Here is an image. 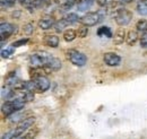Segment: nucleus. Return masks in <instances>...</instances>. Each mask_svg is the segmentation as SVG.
Here are the masks:
<instances>
[{
    "mask_svg": "<svg viewBox=\"0 0 147 139\" xmlns=\"http://www.w3.org/2000/svg\"><path fill=\"white\" fill-rule=\"evenodd\" d=\"M18 80L19 79L17 78L16 74H15V72H10V74L7 75V77H6V79H5V83H6L7 86H15Z\"/></svg>",
    "mask_w": 147,
    "mask_h": 139,
    "instance_id": "18",
    "label": "nucleus"
},
{
    "mask_svg": "<svg viewBox=\"0 0 147 139\" xmlns=\"http://www.w3.org/2000/svg\"><path fill=\"white\" fill-rule=\"evenodd\" d=\"M43 43L47 45V47H50V48H57L59 45V37L55 34H49L45 35L44 38H43Z\"/></svg>",
    "mask_w": 147,
    "mask_h": 139,
    "instance_id": "13",
    "label": "nucleus"
},
{
    "mask_svg": "<svg viewBox=\"0 0 147 139\" xmlns=\"http://www.w3.org/2000/svg\"><path fill=\"white\" fill-rule=\"evenodd\" d=\"M14 139H25V138H24V136H18V137H15Z\"/></svg>",
    "mask_w": 147,
    "mask_h": 139,
    "instance_id": "35",
    "label": "nucleus"
},
{
    "mask_svg": "<svg viewBox=\"0 0 147 139\" xmlns=\"http://www.w3.org/2000/svg\"><path fill=\"white\" fill-rule=\"evenodd\" d=\"M102 20H103V16L101 15L100 11H91V13L85 14L83 17H80L79 23L82 25H85V26L90 27V26H94V25L98 24Z\"/></svg>",
    "mask_w": 147,
    "mask_h": 139,
    "instance_id": "4",
    "label": "nucleus"
},
{
    "mask_svg": "<svg viewBox=\"0 0 147 139\" xmlns=\"http://www.w3.org/2000/svg\"><path fill=\"white\" fill-rule=\"evenodd\" d=\"M35 122V118L32 115V117H28L26 119H24L23 121H20L19 123H17V127L15 128V132H16V137L18 136H23L24 132H26L28 129H31L33 127Z\"/></svg>",
    "mask_w": 147,
    "mask_h": 139,
    "instance_id": "6",
    "label": "nucleus"
},
{
    "mask_svg": "<svg viewBox=\"0 0 147 139\" xmlns=\"http://www.w3.org/2000/svg\"><path fill=\"white\" fill-rule=\"evenodd\" d=\"M137 13L139 14V15H142V16H146L147 15V5L146 3H144L142 0L137 3Z\"/></svg>",
    "mask_w": 147,
    "mask_h": 139,
    "instance_id": "22",
    "label": "nucleus"
},
{
    "mask_svg": "<svg viewBox=\"0 0 147 139\" xmlns=\"http://www.w3.org/2000/svg\"><path fill=\"white\" fill-rule=\"evenodd\" d=\"M1 8L5 9V8H8V7H11L16 3V0H1Z\"/></svg>",
    "mask_w": 147,
    "mask_h": 139,
    "instance_id": "28",
    "label": "nucleus"
},
{
    "mask_svg": "<svg viewBox=\"0 0 147 139\" xmlns=\"http://www.w3.org/2000/svg\"><path fill=\"white\" fill-rule=\"evenodd\" d=\"M68 25H70L68 22H67V19L66 18H61L60 20H58V22H55V32H58V33H60V32H65L66 30V27L68 26Z\"/></svg>",
    "mask_w": 147,
    "mask_h": 139,
    "instance_id": "16",
    "label": "nucleus"
},
{
    "mask_svg": "<svg viewBox=\"0 0 147 139\" xmlns=\"http://www.w3.org/2000/svg\"><path fill=\"white\" fill-rule=\"evenodd\" d=\"M65 18L67 19V22H68L70 25H73V24H75V23L79 22V19H80V17H78V15H77V14H75V13H70V14L66 15Z\"/></svg>",
    "mask_w": 147,
    "mask_h": 139,
    "instance_id": "23",
    "label": "nucleus"
},
{
    "mask_svg": "<svg viewBox=\"0 0 147 139\" xmlns=\"http://www.w3.org/2000/svg\"><path fill=\"white\" fill-rule=\"evenodd\" d=\"M113 17L115 19V23H117L119 26L125 27V26H127L129 23L131 22V19H132V13H131L129 9L122 7V8H120V9L115 13V15H114Z\"/></svg>",
    "mask_w": 147,
    "mask_h": 139,
    "instance_id": "3",
    "label": "nucleus"
},
{
    "mask_svg": "<svg viewBox=\"0 0 147 139\" xmlns=\"http://www.w3.org/2000/svg\"><path fill=\"white\" fill-rule=\"evenodd\" d=\"M35 95H34V92H25V95L23 97V102L25 103H28V102H32L34 100Z\"/></svg>",
    "mask_w": 147,
    "mask_h": 139,
    "instance_id": "27",
    "label": "nucleus"
},
{
    "mask_svg": "<svg viewBox=\"0 0 147 139\" xmlns=\"http://www.w3.org/2000/svg\"><path fill=\"white\" fill-rule=\"evenodd\" d=\"M55 24V19L53 16H45V17H42L41 19H38L37 22V26L41 28V30H49L51 27H53Z\"/></svg>",
    "mask_w": 147,
    "mask_h": 139,
    "instance_id": "10",
    "label": "nucleus"
},
{
    "mask_svg": "<svg viewBox=\"0 0 147 139\" xmlns=\"http://www.w3.org/2000/svg\"><path fill=\"white\" fill-rule=\"evenodd\" d=\"M62 37H63V40L66 42H71V41H74L77 37V31H75L73 28H68V30H66L63 32Z\"/></svg>",
    "mask_w": 147,
    "mask_h": 139,
    "instance_id": "17",
    "label": "nucleus"
},
{
    "mask_svg": "<svg viewBox=\"0 0 147 139\" xmlns=\"http://www.w3.org/2000/svg\"><path fill=\"white\" fill-rule=\"evenodd\" d=\"M15 137H16V132H15V129H13V130H9L8 132L3 134L1 139H14Z\"/></svg>",
    "mask_w": 147,
    "mask_h": 139,
    "instance_id": "31",
    "label": "nucleus"
},
{
    "mask_svg": "<svg viewBox=\"0 0 147 139\" xmlns=\"http://www.w3.org/2000/svg\"><path fill=\"white\" fill-rule=\"evenodd\" d=\"M27 42H28V38H20V40H18V41H15V42H13L11 47H14V48L23 47V45H25Z\"/></svg>",
    "mask_w": 147,
    "mask_h": 139,
    "instance_id": "30",
    "label": "nucleus"
},
{
    "mask_svg": "<svg viewBox=\"0 0 147 139\" xmlns=\"http://www.w3.org/2000/svg\"><path fill=\"white\" fill-rule=\"evenodd\" d=\"M23 32L26 35L33 34V32H34V25H33V23H27V24H25V25L23 26Z\"/></svg>",
    "mask_w": 147,
    "mask_h": 139,
    "instance_id": "26",
    "label": "nucleus"
},
{
    "mask_svg": "<svg viewBox=\"0 0 147 139\" xmlns=\"http://www.w3.org/2000/svg\"><path fill=\"white\" fill-rule=\"evenodd\" d=\"M25 102L20 101V100H7L2 106H1V111H2V114L7 118H9L11 114H14L15 112L17 111H22L24 110V106H25Z\"/></svg>",
    "mask_w": 147,
    "mask_h": 139,
    "instance_id": "1",
    "label": "nucleus"
},
{
    "mask_svg": "<svg viewBox=\"0 0 147 139\" xmlns=\"http://www.w3.org/2000/svg\"><path fill=\"white\" fill-rule=\"evenodd\" d=\"M66 58L77 67H84L87 63V57L84 53L79 52L75 49H69L66 51Z\"/></svg>",
    "mask_w": 147,
    "mask_h": 139,
    "instance_id": "2",
    "label": "nucleus"
},
{
    "mask_svg": "<svg viewBox=\"0 0 147 139\" xmlns=\"http://www.w3.org/2000/svg\"><path fill=\"white\" fill-rule=\"evenodd\" d=\"M103 61L109 67H117L121 62V57L114 52H107L103 55Z\"/></svg>",
    "mask_w": 147,
    "mask_h": 139,
    "instance_id": "8",
    "label": "nucleus"
},
{
    "mask_svg": "<svg viewBox=\"0 0 147 139\" xmlns=\"http://www.w3.org/2000/svg\"><path fill=\"white\" fill-rule=\"evenodd\" d=\"M40 1H41V2H42V3H43V2H48V1H49V0H40Z\"/></svg>",
    "mask_w": 147,
    "mask_h": 139,
    "instance_id": "36",
    "label": "nucleus"
},
{
    "mask_svg": "<svg viewBox=\"0 0 147 139\" xmlns=\"http://www.w3.org/2000/svg\"><path fill=\"white\" fill-rule=\"evenodd\" d=\"M28 117H32L31 115V112L30 111H17V112H15L14 114H11L8 119H9V121L11 122V123H19L20 121H23L24 119H26V118H28Z\"/></svg>",
    "mask_w": 147,
    "mask_h": 139,
    "instance_id": "11",
    "label": "nucleus"
},
{
    "mask_svg": "<svg viewBox=\"0 0 147 139\" xmlns=\"http://www.w3.org/2000/svg\"><path fill=\"white\" fill-rule=\"evenodd\" d=\"M15 52V48L14 47H9V48H6V49H2L1 50V57L2 58H9L11 54H14Z\"/></svg>",
    "mask_w": 147,
    "mask_h": 139,
    "instance_id": "25",
    "label": "nucleus"
},
{
    "mask_svg": "<svg viewBox=\"0 0 147 139\" xmlns=\"http://www.w3.org/2000/svg\"><path fill=\"white\" fill-rule=\"evenodd\" d=\"M18 1L20 2V3H22V5H23V6H24V3H25L26 1H28V0H18Z\"/></svg>",
    "mask_w": 147,
    "mask_h": 139,
    "instance_id": "34",
    "label": "nucleus"
},
{
    "mask_svg": "<svg viewBox=\"0 0 147 139\" xmlns=\"http://www.w3.org/2000/svg\"><path fill=\"white\" fill-rule=\"evenodd\" d=\"M136 31L139 33H144L145 31H147V20L142 18L136 23Z\"/></svg>",
    "mask_w": 147,
    "mask_h": 139,
    "instance_id": "20",
    "label": "nucleus"
},
{
    "mask_svg": "<svg viewBox=\"0 0 147 139\" xmlns=\"http://www.w3.org/2000/svg\"><path fill=\"white\" fill-rule=\"evenodd\" d=\"M97 35L98 36H107V37H113L112 32H111L110 27L108 26H101L97 30Z\"/></svg>",
    "mask_w": 147,
    "mask_h": 139,
    "instance_id": "21",
    "label": "nucleus"
},
{
    "mask_svg": "<svg viewBox=\"0 0 147 139\" xmlns=\"http://www.w3.org/2000/svg\"><path fill=\"white\" fill-rule=\"evenodd\" d=\"M16 32V26L10 24V23H1L0 25V34H1V40L8 38L10 35H13Z\"/></svg>",
    "mask_w": 147,
    "mask_h": 139,
    "instance_id": "9",
    "label": "nucleus"
},
{
    "mask_svg": "<svg viewBox=\"0 0 147 139\" xmlns=\"http://www.w3.org/2000/svg\"><path fill=\"white\" fill-rule=\"evenodd\" d=\"M50 54L48 52H36L30 57V63L33 68H42L47 65Z\"/></svg>",
    "mask_w": 147,
    "mask_h": 139,
    "instance_id": "5",
    "label": "nucleus"
},
{
    "mask_svg": "<svg viewBox=\"0 0 147 139\" xmlns=\"http://www.w3.org/2000/svg\"><path fill=\"white\" fill-rule=\"evenodd\" d=\"M138 38H139V35H138L137 31H129L127 33V37H126V43L130 47H132L137 43Z\"/></svg>",
    "mask_w": 147,
    "mask_h": 139,
    "instance_id": "14",
    "label": "nucleus"
},
{
    "mask_svg": "<svg viewBox=\"0 0 147 139\" xmlns=\"http://www.w3.org/2000/svg\"><path fill=\"white\" fill-rule=\"evenodd\" d=\"M11 16H13V17H15V18H18L19 16H20V11H16V13L14 11V13L11 14Z\"/></svg>",
    "mask_w": 147,
    "mask_h": 139,
    "instance_id": "33",
    "label": "nucleus"
},
{
    "mask_svg": "<svg viewBox=\"0 0 147 139\" xmlns=\"http://www.w3.org/2000/svg\"><path fill=\"white\" fill-rule=\"evenodd\" d=\"M139 43L142 48H147V31L142 33V36L139 37Z\"/></svg>",
    "mask_w": 147,
    "mask_h": 139,
    "instance_id": "29",
    "label": "nucleus"
},
{
    "mask_svg": "<svg viewBox=\"0 0 147 139\" xmlns=\"http://www.w3.org/2000/svg\"><path fill=\"white\" fill-rule=\"evenodd\" d=\"M93 3H94V0H79L77 3V9L78 11H85L92 7Z\"/></svg>",
    "mask_w": 147,
    "mask_h": 139,
    "instance_id": "15",
    "label": "nucleus"
},
{
    "mask_svg": "<svg viewBox=\"0 0 147 139\" xmlns=\"http://www.w3.org/2000/svg\"><path fill=\"white\" fill-rule=\"evenodd\" d=\"M87 34H88V26L83 25L82 27H79V28L77 30V36H78V37H80V38L86 37Z\"/></svg>",
    "mask_w": 147,
    "mask_h": 139,
    "instance_id": "24",
    "label": "nucleus"
},
{
    "mask_svg": "<svg viewBox=\"0 0 147 139\" xmlns=\"http://www.w3.org/2000/svg\"><path fill=\"white\" fill-rule=\"evenodd\" d=\"M38 132H40V129H38L37 127H32L31 129H28V130L25 132L24 138L25 139H34L37 135H38Z\"/></svg>",
    "mask_w": 147,
    "mask_h": 139,
    "instance_id": "19",
    "label": "nucleus"
},
{
    "mask_svg": "<svg viewBox=\"0 0 147 139\" xmlns=\"http://www.w3.org/2000/svg\"><path fill=\"white\" fill-rule=\"evenodd\" d=\"M126 37H127V32L125 27H120L115 31V33L113 35V43L117 45H120L126 41Z\"/></svg>",
    "mask_w": 147,
    "mask_h": 139,
    "instance_id": "12",
    "label": "nucleus"
},
{
    "mask_svg": "<svg viewBox=\"0 0 147 139\" xmlns=\"http://www.w3.org/2000/svg\"><path fill=\"white\" fill-rule=\"evenodd\" d=\"M96 2H97L98 6H101V7H107L110 1H109V0H96Z\"/></svg>",
    "mask_w": 147,
    "mask_h": 139,
    "instance_id": "32",
    "label": "nucleus"
},
{
    "mask_svg": "<svg viewBox=\"0 0 147 139\" xmlns=\"http://www.w3.org/2000/svg\"><path fill=\"white\" fill-rule=\"evenodd\" d=\"M33 80L35 83V89L38 93H44L50 88V80L43 75H40L33 78Z\"/></svg>",
    "mask_w": 147,
    "mask_h": 139,
    "instance_id": "7",
    "label": "nucleus"
}]
</instances>
